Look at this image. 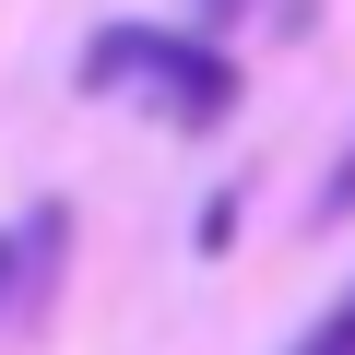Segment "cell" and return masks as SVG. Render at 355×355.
I'll list each match as a JSON object with an SVG mask.
<instances>
[{
  "instance_id": "6da1fadb",
  "label": "cell",
  "mask_w": 355,
  "mask_h": 355,
  "mask_svg": "<svg viewBox=\"0 0 355 355\" xmlns=\"http://www.w3.org/2000/svg\"><path fill=\"white\" fill-rule=\"evenodd\" d=\"M83 83H95V95H142V107L178 119V130H225V119H237V60L202 48V36H178V24H107V36L83 48Z\"/></svg>"
},
{
  "instance_id": "7a4b0ae2",
  "label": "cell",
  "mask_w": 355,
  "mask_h": 355,
  "mask_svg": "<svg viewBox=\"0 0 355 355\" xmlns=\"http://www.w3.org/2000/svg\"><path fill=\"white\" fill-rule=\"evenodd\" d=\"M296 355H355V284H343V296H331V320H320V331H308V343H296Z\"/></svg>"
},
{
  "instance_id": "3957f363",
  "label": "cell",
  "mask_w": 355,
  "mask_h": 355,
  "mask_svg": "<svg viewBox=\"0 0 355 355\" xmlns=\"http://www.w3.org/2000/svg\"><path fill=\"white\" fill-rule=\"evenodd\" d=\"M320 214H331V225L355 214V142H343V166H331V190H320Z\"/></svg>"
},
{
  "instance_id": "277c9868",
  "label": "cell",
  "mask_w": 355,
  "mask_h": 355,
  "mask_svg": "<svg viewBox=\"0 0 355 355\" xmlns=\"http://www.w3.org/2000/svg\"><path fill=\"white\" fill-rule=\"evenodd\" d=\"M12 272H24V249H12V237H0V308H12Z\"/></svg>"
}]
</instances>
